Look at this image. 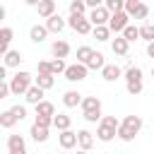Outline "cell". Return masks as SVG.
Segmentation results:
<instances>
[{
  "label": "cell",
  "instance_id": "1",
  "mask_svg": "<svg viewBox=\"0 0 154 154\" xmlns=\"http://www.w3.org/2000/svg\"><path fill=\"white\" fill-rule=\"evenodd\" d=\"M142 118L140 116H125L123 120H120V128H118V140H123V142H132L137 135H140V130H142Z\"/></svg>",
  "mask_w": 154,
  "mask_h": 154
},
{
  "label": "cell",
  "instance_id": "2",
  "mask_svg": "<svg viewBox=\"0 0 154 154\" xmlns=\"http://www.w3.org/2000/svg\"><path fill=\"white\" fill-rule=\"evenodd\" d=\"M118 128H120V120L116 116H103L96 125V140L101 142H111L118 137Z\"/></svg>",
  "mask_w": 154,
  "mask_h": 154
},
{
  "label": "cell",
  "instance_id": "3",
  "mask_svg": "<svg viewBox=\"0 0 154 154\" xmlns=\"http://www.w3.org/2000/svg\"><path fill=\"white\" fill-rule=\"evenodd\" d=\"M142 77H144L142 67H137V65H128V70H125V89H128V94H132V96L142 94V89H144Z\"/></svg>",
  "mask_w": 154,
  "mask_h": 154
},
{
  "label": "cell",
  "instance_id": "4",
  "mask_svg": "<svg viewBox=\"0 0 154 154\" xmlns=\"http://www.w3.org/2000/svg\"><path fill=\"white\" fill-rule=\"evenodd\" d=\"M31 84H34V75L26 72V70H17V72L10 77V87H12V94H14V96L26 94Z\"/></svg>",
  "mask_w": 154,
  "mask_h": 154
},
{
  "label": "cell",
  "instance_id": "5",
  "mask_svg": "<svg viewBox=\"0 0 154 154\" xmlns=\"http://www.w3.org/2000/svg\"><path fill=\"white\" fill-rule=\"evenodd\" d=\"M67 26H70L72 31L82 34V36H87V34L94 31V24H91L89 14H70V17H67Z\"/></svg>",
  "mask_w": 154,
  "mask_h": 154
},
{
  "label": "cell",
  "instance_id": "6",
  "mask_svg": "<svg viewBox=\"0 0 154 154\" xmlns=\"http://www.w3.org/2000/svg\"><path fill=\"white\" fill-rule=\"evenodd\" d=\"M130 14L125 12V10H120V12H113L111 14V19H108V29L113 31V34H123V29L130 24Z\"/></svg>",
  "mask_w": 154,
  "mask_h": 154
},
{
  "label": "cell",
  "instance_id": "7",
  "mask_svg": "<svg viewBox=\"0 0 154 154\" xmlns=\"http://www.w3.org/2000/svg\"><path fill=\"white\" fill-rule=\"evenodd\" d=\"M87 75H89V67L84 63H72L65 70V79L67 82H82V79H87Z\"/></svg>",
  "mask_w": 154,
  "mask_h": 154
},
{
  "label": "cell",
  "instance_id": "8",
  "mask_svg": "<svg viewBox=\"0 0 154 154\" xmlns=\"http://www.w3.org/2000/svg\"><path fill=\"white\" fill-rule=\"evenodd\" d=\"M89 19H91V24H94V26L108 24V19H111V10H108L106 5H99V7L89 10Z\"/></svg>",
  "mask_w": 154,
  "mask_h": 154
},
{
  "label": "cell",
  "instance_id": "9",
  "mask_svg": "<svg viewBox=\"0 0 154 154\" xmlns=\"http://www.w3.org/2000/svg\"><path fill=\"white\" fill-rule=\"evenodd\" d=\"M7 154H29L26 142H24L22 135H10L7 137Z\"/></svg>",
  "mask_w": 154,
  "mask_h": 154
},
{
  "label": "cell",
  "instance_id": "10",
  "mask_svg": "<svg viewBox=\"0 0 154 154\" xmlns=\"http://www.w3.org/2000/svg\"><path fill=\"white\" fill-rule=\"evenodd\" d=\"M111 51L116 55H128L130 51V41L123 36V34H116V38H111Z\"/></svg>",
  "mask_w": 154,
  "mask_h": 154
},
{
  "label": "cell",
  "instance_id": "11",
  "mask_svg": "<svg viewBox=\"0 0 154 154\" xmlns=\"http://www.w3.org/2000/svg\"><path fill=\"white\" fill-rule=\"evenodd\" d=\"M82 94L77 91V89H67L65 94H63V106L65 108H77V106H82Z\"/></svg>",
  "mask_w": 154,
  "mask_h": 154
},
{
  "label": "cell",
  "instance_id": "12",
  "mask_svg": "<svg viewBox=\"0 0 154 154\" xmlns=\"http://www.w3.org/2000/svg\"><path fill=\"white\" fill-rule=\"evenodd\" d=\"M58 142H60V147L67 152V149L77 147V132H75V130H63V132H58Z\"/></svg>",
  "mask_w": 154,
  "mask_h": 154
},
{
  "label": "cell",
  "instance_id": "13",
  "mask_svg": "<svg viewBox=\"0 0 154 154\" xmlns=\"http://www.w3.org/2000/svg\"><path fill=\"white\" fill-rule=\"evenodd\" d=\"M48 34H51V31H48L46 24H34V26L29 29V38H31L34 43H43V41L48 38Z\"/></svg>",
  "mask_w": 154,
  "mask_h": 154
},
{
  "label": "cell",
  "instance_id": "14",
  "mask_svg": "<svg viewBox=\"0 0 154 154\" xmlns=\"http://www.w3.org/2000/svg\"><path fill=\"white\" fill-rule=\"evenodd\" d=\"M46 26H48L51 34H60V31L67 26V19H63L60 14H51V17L46 19Z\"/></svg>",
  "mask_w": 154,
  "mask_h": 154
},
{
  "label": "cell",
  "instance_id": "15",
  "mask_svg": "<svg viewBox=\"0 0 154 154\" xmlns=\"http://www.w3.org/2000/svg\"><path fill=\"white\" fill-rule=\"evenodd\" d=\"M43 94H46V89H41L38 84H31V87H29V91L24 94V99H26V103L36 106V103H41V101H43Z\"/></svg>",
  "mask_w": 154,
  "mask_h": 154
},
{
  "label": "cell",
  "instance_id": "16",
  "mask_svg": "<svg viewBox=\"0 0 154 154\" xmlns=\"http://www.w3.org/2000/svg\"><path fill=\"white\" fill-rule=\"evenodd\" d=\"M22 60H24L22 51H7V53L2 55V65H5V67H19Z\"/></svg>",
  "mask_w": 154,
  "mask_h": 154
},
{
  "label": "cell",
  "instance_id": "17",
  "mask_svg": "<svg viewBox=\"0 0 154 154\" xmlns=\"http://www.w3.org/2000/svg\"><path fill=\"white\" fill-rule=\"evenodd\" d=\"M77 147L84 149V152H89L94 147V135L89 130H77Z\"/></svg>",
  "mask_w": 154,
  "mask_h": 154
},
{
  "label": "cell",
  "instance_id": "18",
  "mask_svg": "<svg viewBox=\"0 0 154 154\" xmlns=\"http://www.w3.org/2000/svg\"><path fill=\"white\" fill-rule=\"evenodd\" d=\"M12 38H14L12 26H2V29H0V53H2V55L10 51V41H12Z\"/></svg>",
  "mask_w": 154,
  "mask_h": 154
},
{
  "label": "cell",
  "instance_id": "19",
  "mask_svg": "<svg viewBox=\"0 0 154 154\" xmlns=\"http://www.w3.org/2000/svg\"><path fill=\"white\" fill-rule=\"evenodd\" d=\"M51 53H53V58H67L70 55V43L63 41V38H58V41H53Z\"/></svg>",
  "mask_w": 154,
  "mask_h": 154
},
{
  "label": "cell",
  "instance_id": "20",
  "mask_svg": "<svg viewBox=\"0 0 154 154\" xmlns=\"http://www.w3.org/2000/svg\"><path fill=\"white\" fill-rule=\"evenodd\" d=\"M70 125H72V118H70L67 113H55V116H53V128H55L58 132L70 130Z\"/></svg>",
  "mask_w": 154,
  "mask_h": 154
},
{
  "label": "cell",
  "instance_id": "21",
  "mask_svg": "<svg viewBox=\"0 0 154 154\" xmlns=\"http://www.w3.org/2000/svg\"><path fill=\"white\" fill-rule=\"evenodd\" d=\"M36 10H38V17L41 19H48L51 14H55V0H41L36 5Z\"/></svg>",
  "mask_w": 154,
  "mask_h": 154
},
{
  "label": "cell",
  "instance_id": "22",
  "mask_svg": "<svg viewBox=\"0 0 154 154\" xmlns=\"http://www.w3.org/2000/svg\"><path fill=\"white\" fill-rule=\"evenodd\" d=\"M120 75H123V70L118 65H103V70H101V77L106 82H116V79H120Z\"/></svg>",
  "mask_w": 154,
  "mask_h": 154
},
{
  "label": "cell",
  "instance_id": "23",
  "mask_svg": "<svg viewBox=\"0 0 154 154\" xmlns=\"http://www.w3.org/2000/svg\"><path fill=\"white\" fill-rule=\"evenodd\" d=\"M34 84H38L41 89H51L53 84H55V75H51V72H38V77H34Z\"/></svg>",
  "mask_w": 154,
  "mask_h": 154
},
{
  "label": "cell",
  "instance_id": "24",
  "mask_svg": "<svg viewBox=\"0 0 154 154\" xmlns=\"http://www.w3.org/2000/svg\"><path fill=\"white\" fill-rule=\"evenodd\" d=\"M14 123H19V118L14 116V111H12V108H7V111H2V113H0V125H2L5 130L14 128Z\"/></svg>",
  "mask_w": 154,
  "mask_h": 154
},
{
  "label": "cell",
  "instance_id": "25",
  "mask_svg": "<svg viewBox=\"0 0 154 154\" xmlns=\"http://www.w3.org/2000/svg\"><path fill=\"white\" fill-rule=\"evenodd\" d=\"M29 135H31V140H34V142H46V140H48V128H43V125H38V123H34V125H31V130H29Z\"/></svg>",
  "mask_w": 154,
  "mask_h": 154
},
{
  "label": "cell",
  "instance_id": "26",
  "mask_svg": "<svg viewBox=\"0 0 154 154\" xmlns=\"http://www.w3.org/2000/svg\"><path fill=\"white\" fill-rule=\"evenodd\" d=\"M79 108H82V111H101V99H96V96H84Z\"/></svg>",
  "mask_w": 154,
  "mask_h": 154
},
{
  "label": "cell",
  "instance_id": "27",
  "mask_svg": "<svg viewBox=\"0 0 154 154\" xmlns=\"http://www.w3.org/2000/svg\"><path fill=\"white\" fill-rule=\"evenodd\" d=\"M34 108H36V116H55V106L51 101H46V99L41 103H36Z\"/></svg>",
  "mask_w": 154,
  "mask_h": 154
},
{
  "label": "cell",
  "instance_id": "28",
  "mask_svg": "<svg viewBox=\"0 0 154 154\" xmlns=\"http://www.w3.org/2000/svg\"><path fill=\"white\" fill-rule=\"evenodd\" d=\"M91 34H94V38H96V41H108L113 31L108 29V24H101V26H94V31H91Z\"/></svg>",
  "mask_w": 154,
  "mask_h": 154
},
{
  "label": "cell",
  "instance_id": "29",
  "mask_svg": "<svg viewBox=\"0 0 154 154\" xmlns=\"http://www.w3.org/2000/svg\"><path fill=\"white\" fill-rule=\"evenodd\" d=\"M103 65H106V60H103V53H96V51H94V55L89 58L87 67H89V70H103Z\"/></svg>",
  "mask_w": 154,
  "mask_h": 154
},
{
  "label": "cell",
  "instance_id": "30",
  "mask_svg": "<svg viewBox=\"0 0 154 154\" xmlns=\"http://www.w3.org/2000/svg\"><path fill=\"white\" fill-rule=\"evenodd\" d=\"M91 55H94V48H91V46H79V48H77V63H84V65H87Z\"/></svg>",
  "mask_w": 154,
  "mask_h": 154
},
{
  "label": "cell",
  "instance_id": "31",
  "mask_svg": "<svg viewBox=\"0 0 154 154\" xmlns=\"http://www.w3.org/2000/svg\"><path fill=\"white\" fill-rule=\"evenodd\" d=\"M87 0H70V14H87Z\"/></svg>",
  "mask_w": 154,
  "mask_h": 154
},
{
  "label": "cell",
  "instance_id": "32",
  "mask_svg": "<svg viewBox=\"0 0 154 154\" xmlns=\"http://www.w3.org/2000/svg\"><path fill=\"white\" fill-rule=\"evenodd\" d=\"M67 65H65V58H53L51 60V72L53 75H65Z\"/></svg>",
  "mask_w": 154,
  "mask_h": 154
},
{
  "label": "cell",
  "instance_id": "33",
  "mask_svg": "<svg viewBox=\"0 0 154 154\" xmlns=\"http://www.w3.org/2000/svg\"><path fill=\"white\" fill-rule=\"evenodd\" d=\"M140 38H142V41H147V43H149V41H154V24H149V22H147V24H142V26H140Z\"/></svg>",
  "mask_w": 154,
  "mask_h": 154
},
{
  "label": "cell",
  "instance_id": "34",
  "mask_svg": "<svg viewBox=\"0 0 154 154\" xmlns=\"http://www.w3.org/2000/svg\"><path fill=\"white\" fill-rule=\"evenodd\" d=\"M123 36H125L130 43H132V41H137V38H140V26H135V24H128V26L123 29Z\"/></svg>",
  "mask_w": 154,
  "mask_h": 154
},
{
  "label": "cell",
  "instance_id": "35",
  "mask_svg": "<svg viewBox=\"0 0 154 154\" xmlns=\"http://www.w3.org/2000/svg\"><path fill=\"white\" fill-rule=\"evenodd\" d=\"M130 17H132V19H147V17H149V7H147L144 2H140V5L135 7V12H132Z\"/></svg>",
  "mask_w": 154,
  "mask_h": 154
},
{
  "label": "cell",
  "instance_id": "36",
  "mask_svg": "<svg viewBox=\"0 0 154 154\" xmlns=\"http://www.w3.org/2000/svg\"><path fill=\"white\" fill-rule=\"evenodd\" d=\"M103 5L111 10V14H113V12H120V10H125V0H103Z\"/></svg>",
  "mask_w": 154,
  "mask_h": 154
},
{
  "label": "cell",
  "instance_id": "37",
  "mask_svg": "<svg viewBox=\"0 0 154 154\" xmlns=\"http://www.w3.org/2000/svg\"><path fill=\"white\" fill-rule=\"evenodd\" d=\"M82 118H84L87 123H99L103 116H101V111H82Z\"/></svg>",
  "mask_w": 154,
  "mask_h": 154
},
{
  "label": "cell",
  "instance_id": "38",
  "mask_svg": "<svg viewBox=\"0 0 154 154\" xmlns=\"http://www.w3.org/2000/svg\"><path fill=\"white\" fill-rule=\"evenodd\" d=\"M34 123H38V125H43V128H53V116H36Z\"/></svg>",
  "mask_w": 154,
  "mask_h": 154
},
{
  "label": "cell",
  "instance_id": "39",
  "mask_svg": "<svg viewBox=\"0 0 154 154\" xmlns=\"http://www.w3.org/2000/svg\"><path fill=\"white\" fill-rule=\"evenodd\" d=\"M12 111H14V116H17L19 120H24V118H26V106L17 103V106H12Z\"/></svg>",
  "mask_w": 154,
  "mask_h": 154
},
{
  "label": "cell",
  "instance_id": "40",
  "mask_svg": "<svg viewBox=\"0 0 154 154\" xmlns=\"http://www.w3.org/2000/svg\"><path fill=\"white\" fill-rule=\"evenodd\" d=\"M137 5H140V0H125V12H128V14H132Z\"/></svg>",
  "mask_w": 154,
  "mask_h": 154
},
{
  "label": "cell",
  "instance_id": "41",
  "mask_svg": "<svg viewBox=\"0 0 154 154\" xmlns=\"http://www.w3.org/2000/svg\"><path fill=\"white\" fill-rule=\"evenodd\" d=\"M38 72H51V63L48 60H38ZM53 75V72H51Z\"/></svg>",
  "mask_w": 154,
  "mask_h": 154
},
{
  "label": "cell",
  "instance_id": "42",
  "mask_svg": "<svg viewBox=\"0 0 154 154\" xmlns=\"http://www.w3.org/2000/svg\"><path fill=\"white\" fill-rule=\"evenodd\" d=\"M87 5H89V10H94V7L103 5V0H87Z\"/></svg>",
  "mask_w": 154,
  "mask_h": 154
},
{
  "label": "cell",
  "instance_id": "43",
  "mask_svg": "<svg viewBox=\"0 0 154 154\" xmlns=\"http://www.w3.org/2000/svg\"><path fill=\"white\" fill-rule=\"evenodd\" d=\"M147 55L154 60V41H149V43H147Z\"/></svg>",
  "mask_w": 154,
  "mask_h": 154
},
{
  "label": "cell",
  "instance_id": "44",
  "mask_svg": "<svg viewBox=\"0 0 154 154\" xmlns=\"http://www.w3.org/2000/svg\"><path fill=\"white\" fill-rule=\"evenodd\" d=\"M41 0H24V5H29V7H36Z\"/></svg>",
  "mask_w": 154,
  "mask_h": 154
},
{
  "label": "cell",
  "instance_id": "45",
  "mask_svg": "<svg viewBox=\"0 0 154 154\" xmlns=\"http://www.w3.org/2000/svg\"><path fill=\"white\" fill-rule=\"evenodd\" d=\"M77 154H87V152H84V149H79V152H77Z\"/></svg>",
  "mask_w": 154,
  "mask_h": 154
},
{
  "label": "cell",
  "instance_id": "46",
  "mask_svg": "<svg viewBox=\"0 0 154 154\" xmlns=\"http://www.w3.org/2000/svg\"><path fill=\"white\" fill-rule=\"evenodd\" d=\"M152 77H154V65H152Z\"/></svg>",
  "mask_w": 154,
  "mask_h": 154
},
{
  "label": "cell",
  "instance_id": "47",
  "mask_svg": "<svg viewBox=\"0 0 154 154\" xmlns=\"http://www.w3.org/2000/svg\"><path fill=\"white\" fill-rule=\"evenodd\" d=\"M55 154H65V152H55Z\"/></svg>",
  "mask_w": 154,
  "mask_h": 154
}]
</instances>
